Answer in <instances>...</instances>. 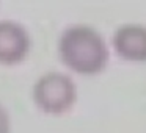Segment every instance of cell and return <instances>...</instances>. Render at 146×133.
<instances>
[{"instance_id":"cell-4","label":"cell","mask_w":146,"mask_h":133,"mask_svg":"<svg viewBox=\"0 0 146 133\" xmlns=\"http://www.w3.org/2000/svg\"><path fill=\"white\" fill-rule=\"evenodd\" d=\"M113 45L121 58L129 61H146V27L123 25L113 36Z\"/></svg>"},{"instance_id":"cell-1","label":"cell","mask_w":146,"mask_h":133,"mask_svg":"<svg viewBox=\"0 0 146 133\" xmlns=\"http://www.w3.org/2000/svg\"><path fill=\"white\" fill-rule=\"evenodd\" d=\"M58 50L63 63L83 75L99 74L108 61L104 38L86 25H76L64 30L58 42Z\"/></svg>"},{"instance_id":"cell-5","label":"cell","mask_w":146,"mask_h":133,"mask_svg":"<svg viewBox=\"0 0 146 133\" xmlns=\"http://www.w3.org/2000/svg\"><path fill=\"white\" fill-rule=\"evenodd\" d=\"M0 133H11V122L7 110L0 105Z\"/></svg>"},{"instance_id":"cell-3","label":"cell","mask_w":146,"mask_h":133,"mask_svg":"<svg viewBox=\"0 0 146 133\" xmlns=\"http://www.w3.org/2000/svg\"><path fill=\"white\" fill-rule=\"evenodd\" d=\"M30 50V36L21 24L0 20V64L13 66L25 60Z\"/></svg>"},{"instance_id":"cell-2","label":"cell","mask_w":146,"mask_h":133,"mask_svg":"<svg viewBox=\"0 0 146 133\" xmlns=\"http://www.w3.org/2000/svg\"><path fill=\"white\" fill-rule=\"evenodd\" d=\"M76 99V85L61 72H49L42 75L33 88V100L36 107L47 114H64L72 108Z\"/></svg>"}]
</instances>
